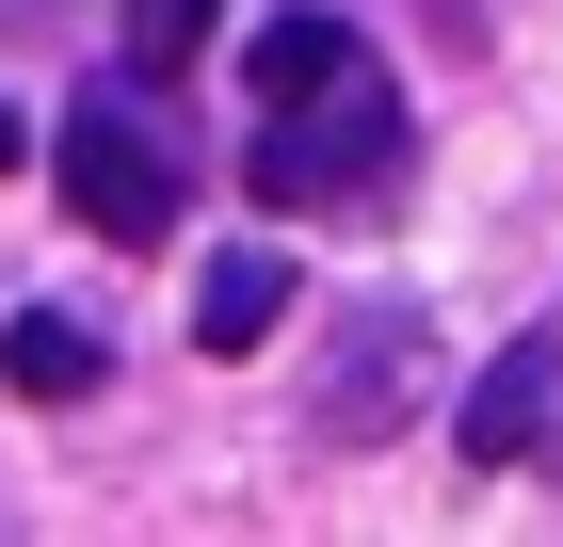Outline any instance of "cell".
Returning a JSON list of instances; mask_svg holds the SVG:
<instances>
[{"instance_id": "6da1fadb", "label": "cell", "mask_w": 563, "mask_h": 547, "mask_svg": "<svg viewBox=\"0 0 563 547\" xmlns=\"http://www.w3.org/2000/svg\"><path fill=\"white\" fill-rule=\"evenodd\" d=\"M402 97H387V65L354 48V65H322L306 97H274V129H258V210H387L402 194Z\"/></svg>"}, {"instance_id": "7a4b0ae2", "label": "cell", "mask_w": 563, "mask_h": 547, "mask_svg": "<svg viewBox=\"0 0 563 547\" xmlns=\"http://www.w3.org/2000/svg\"><path fill=\"white\" fill-rule=\"evenodd\" d=\"M434 386H451V338H434L402 291H371V306H339V322H322V371H306V435H322V451H387V435L419 419Z\"/></svg>"}, {"instance_id": "3957f363", "label": "cell", "mask_w": 563, "mask_h": 547, "mask_svg": "<svg viewBox=\"0 0 563 547\" xmlns=\"http://www.w3.org/2000/svg\"><path fill=\"white\" fill-rule=\"evenodd\" d=\"M48 177H65V210H81L97 242H130V258L177 226V162H162V129H145L113 81H97V97H65V129H48Z\"/></svg>"}, {"instance_id": "277c9868", "label": "cell", "mask_w": 563, "mask_h": 547, "mask_svg": "<svg viewBox=\"0 0 563 547\" xmlns=\"http://www.w3.org/2000/svg\"><path fill=\"white\" fill-rule=\"evenodd\" d=\"M548 419H563V306H531V322L467 371V403H451V451H467V467H516V451H548Z\"/></svg>"}, {"instance_id": "5b68a950", "label": "cell", "mask_w": 563, "mask_h": 547, "mask_svg": "<svg viewBox=\"0 0 563 547\" xmlns=\"http://www.w3.org/2000/svg\"><path fill=\"white\" fill-rule=\"evenodd\" d=\"M97 371H113V354H97V322H65V306H16V322H0V386H16V403H81Z\"/></svg>"}, {"instance_id": "8992f818", "label": "cell", "mask_w": 563, "mask_h": 547, "mask_svg": "<svg viewBox=\"0 0 563 547\" xmlns=\"http://www.w3.org/2000/svg\"><path fill=\"white\" fill-rule=\"evenodd\" d=\"M290 322V258H210V274H194V338H210V354H258V338Z\"/></svg>"}, {"instance_id": "52a82bcc", "label": "cell", "mask_w": 563, "mask_h": 547, "mask_svg": "<svg viewBox=\"0 0 563 547\" xmlns=\"http://www.w3.org/2000/svg\"><path fill=\"white\" fill-rule=\"evenodd\" d=\"M354 48H371L354 17H322V0H290V17H274V33L242 48V81H258V113H274V97H306L322 65H354Z\"/></svg>"}, {"instance_id": "ba28073f", "label": "cell", "mask_w": 563, "mask_h": 547, "mask_svg": "<svg viewBox=\"0 0 563 547\" xmlns=\"http://www.w3.org/2000/svg\"><path fill=\"white\" fill-rule=\"evenodd\" d=\"M225 33V0H113V48H130V81H194V48Z\"/></svg>"}, {"instance_id": "9c48e42d", "label": "cell", "mask_w": 563, "mask_h": 547, "mask_svg": "<svg viewBox=\"0 0 563 547\" xmlns=\"http://www.w3.org/2000/svg\"><path fill=\"white\" fill-rule=\"evenodd\" d=\"M16 145H33V129H16V97H0V162H16Z\"/></svg>"}, {"instance_id": "30bf717a", "label": "cell", "mask_w": 563, "mask_h": 547, "mask_svg": "<svg viewBox=\"0 0 563 547\" xmlns=\"http://www.w3.org/2000/svg\"><path fill=\"white\" fill-rule=\"evenodd\" d=\"M548 435H563V419H548Z\"/></svg>"}]
</instances>
